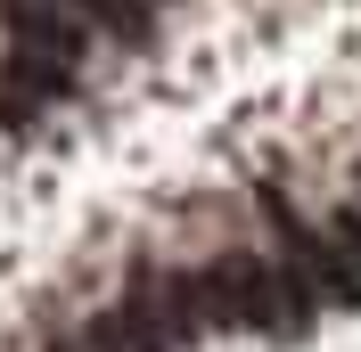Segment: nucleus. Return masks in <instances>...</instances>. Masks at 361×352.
I'll list each match as a JSON object with an SVG mask.
<instances>
[{
  "mask_svg": "<svg viewBox=\"0 0 361 352\" xmlns=\"http://www.w3.org/2000/svg\"><path fill=\"white\" fill-rule=\"evenodd\" d=\"M214 295H222V328H247L263 344H295L312 328V295L295 287V270L279 254H222Z\"/></svg>",
  "mask_w": 361,
  "mask_h": 352,
  "instance_id": "obj_1",
  "label": "nucleus"
},
{
  "mask_svg": "<svg viewBox=\"0 0 361 352\" xmlns=\"http://www.w3.org/2000/svg\"><path fill=\"white\" fill-rule=\"evenodd\" d=\"M271 221H279V238H288L279 263H288L295 287L312 295V311H353L361 303V263L345 254V238L329 230V221H304L295 205H279V197H271Z\"/></svg>",
  "mask_w": 361,
  "mask_h": 352,
  "instance_id": "obj_2",
  "label": "nucleus"
},
{
  "mask_svg": "<svg viewBox=\"0 0 361 352\" xmlns=\"http://www.w3.org/2000/svg\"><path fill=\"white\" fill-rule=\"evenodd\" d=\"M82 328H90V344H99V352H180L148 287H132V295H115V303H99V311L82 320Z\"/></svg>",
  "mask_w": 361,
  "mask_h": 352,
  "instance_id": "obj_3",
  "label": "nucleus"
},
{
  "mask_svg": "<svg viewBox=\"0 0 361 352\" xmlns=\"http://www.w3.org/2000/svg\"><path fill=\"white\" fill-rule=\"evenodd\" d=\"M82 17L99 25V33H115V42H132V49L157 42V8H148V0H82Z\"/></svg>",
  "mask_w": 361,
  "mask_h": 352,
  "instance_id": "obj_4",
  "label": "nucleus"
},
{
  "mask_svg": "<svg viewBox=\"0 0 361 352\" xmlns=\"http://www.w3.org/2000/svg\"><path fill=\"white\" fill-rule=\"evenodd\" d=\"M42 123V99L8 74V58H0V139H17V132H33Z\"/></svg>",
  "mask_w": 361,
  "mask_h": 352,
  "instance_id": "obj_5",
  "label": "nucleus"
},
{
  "mask_svg": "<svg viewBox=\"0 0 361 352\" xmlns=\"http://www.w3.org/2000/svg\"><path fill=\"white\" fill-rule=\"evenodd\" d=\"M42 352H99V344H90V328H49Z\"/></svg>",
  "mask_w": 361,
  "mask_h": 352,
  "instance_id": "obj_6",
  "label": "nucleus"
},
{
  "mask_svg": "<svg viewBox=\"0 0 361 352\" xmlns=\"http://www.w3.org/2000/svg\"><path fill=\"white\" fill-rule=\"evenodd\" d=\"M353 205H361V172H353Z\"/></svg>",
  "mask_w": 361,
  "mask_h": 352,
  "instance_id": "obj_7",
  "label": "nucleus"
}]
</instances>
